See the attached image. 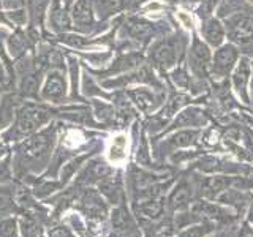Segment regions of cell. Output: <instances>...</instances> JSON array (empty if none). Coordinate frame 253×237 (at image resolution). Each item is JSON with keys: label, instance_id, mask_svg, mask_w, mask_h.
Listing matches in <instances>:
<instances>
[{"label": "cell", "instance_id": "cell-1", "mask_svg": "<svg viewBox=\"0 0 253 237\" xmlns=\"http://www.w3.org/2000/svg\"><path fill=\"white\" fill-rule=\"evenodd\" d=\"M47 118L49 113L43 108L38 106H26L19 111L18 122H16V131L19 134H30L34 133L40 125H43Z\"/></svg>", "mask_w": 253, "mask_h": 237}, {"label": "cell", "instance_id": "cell-2", "mask_svg": "<svg viewBox=\"0 0 253 237\" xmlns=\"http://www.w3.org/2000/svg\"><path fill=\"white\" fill-rule=\"evenodd\" d=\"M229 32L239 44H250L253 40V21L245 16H234L229 19Z\"/></svg>", "mask_w": 253, "mask_h": 237}, {"label": "cell", "instance_id": "cell-3", "mask_svg": "<svg viewBox=\"0 0 253 237\" xmlns=\"http://www.w3.org/2000/svg\"><path fill=\"white\" fill-rule=\"evenodd\" d=\"M51 146L49 133H40L37 136L27 139L22 144V154L27 158H40L46 154V150Z\"/></svg>", "mask_w": 253, "mask_h": 237}, {"label": "cell", "instance_id": "cell-4", "mask_svg": "<svg viewBox=\"0 0 253 237\" xmlns=\"http://www.w3.org/2000/svg\"><path fill=\"white\" fill-rule=\"evenodd\" d=\"M42 95L46 100H59L65 95V78L59 71H52L47 75L44 85L42 89Z\"/></svg>", "mask_w": 253, "mask_h": 237}, {"label": "cell", "instance_id": "cell-5", "mask_svg": "<svg viewBox=\"0 0 253 237\" xmlns=\"http://www.w3.org/2000/svg\"><path fill=\"white\" fill-rule=\"evenodd\" d=\"M71 16H73V21L78 27L84 29L85 26H90L92 24V6H90L89 0H78L73 6Z\"/></svg>", "mask_w": 253, "mask_h": 237}, {"label": "cell", "instance_id": "cell-6", "mask_svg": "<svg viewBox=\"0 0 253 237\" xmlns=\"http://www.w3.org/2000/svg\"><path fill=\"white\" fill-rule=\"evenodd\" d=\"M236 49L233 46H223L221 49L215 54V70L218 73H226V71L233 67V63L236 62Z\"/></svg>", "mask_w": 253, "mask_h": 237}, {"label": "cell", "instance_id": "cell-7", "mask_svg": "<svg viewBox=\"0 0 253 237\" xmlns=\"http://www.w3.org/2000/svg\"><path fill=\"white\" fill-rule=\"evenodd\" d=\"M154 59L163 65L169 67L176 62V47L171 41H163L154 49Z\"/></svg>", "mask_w": 253, "mask_h": 237}, {"label": "cell", "instance_id": "cell-8", "mask_svg": "<svg viewBox=\"0 0 253 237\" xmlns=\"http://www.w3.org/2000/svg\"><path fill=\"white\" fill-rule=\"evenodd\" d=\"M229 180L228 177H221V176H217V177H211L204 182V185H203V193L206 198H215L218 196L223 190L228 188L229 185Z\"/></svg>", "mask_w": 253, "mask_h": 237}, {"label": "cell", "instance_id": "cell-9", "mask_svg": "<svg viewBox=\"0 0 253 237\" xmlns=\"http://www.w3.org/2000/svg\"><path fill=\"white\" fill-rule=\"evenodd\" d=\"M249 75H250L249 62L241 60V63L237 65L234 75H233V84L236 87V90L239 92L244 98H245V85H247V81H249Z\"/></svg>", "mask_w": 253, "mask_h": 237}, {"label": "cell", "instance_id": "cell-10", "mask_svg": "<svg viewBox=\"0 0 253 237\" xmlns=\"http://www.w3.org/2000/svg\"><path fill=\"white\" fill-rule=\"evenodd\" d=\"M204 35L212 46H218L221 43V40H223V27L220 26L218 21L211 19L204 26Z\"/></svg>", "mask_w": 253, "mask_h": 237}, {"label": "cell", "instance_id": "cell-11", "mask_svg": "<svg viewBox=\"0 0 253 237\" xmlns=\"http://www.w3.org/2000/svg\"><path fill=\"white\" fill-rule=\"evenodd\" d=\"M126 29H128L130 35L134 37L136 40H144L147 38L150 34H152V26L144 21H139V19H131L126 24Z\"/></svg>", "mask_w": 253, "mask_h": 237}, {"label": "cell", "instance_id": "cell-12", "mask_svg": "<svg viewBox=\"0 0 253 237\" xmlns=\"http://www.w3.org/2000/svg\"><path fill=\"white\" fill-rule=\"evenodd\" d=\"M190 198H192V192L187 185H180L176 188V192L172 193L171 196V207L172 209H185L188 202H190Z\"/></svg>", "mask_w": 253, "mask_h": 237}, {"label": "cell", "instance_id": "cell-13", "mask_svg": "<svg viewBox=\"0 0 253 237\" xmlns=\"http://www.w3.org/2000/svg\"><path fill=\"white\" fill-rule=\"evenodd\" d=\"M192 59L195 62V65H200L201 68H204L206 63L211 59V52L208 49V46L203 44L201 41H195L193 49H192Z\"/></svg>", "mask_w": 253, "mask_h": 237}, {"label": "cell", "instance_id": "cell-14", "mask_svg": "<svg viewBox=\"0 0 253 237\" xmlns=\"http://www.w3.org/2000/svg\"><path fill=\"white\" fill-rule=\"evenodd\" d=\"M97 11L100 14V18H105V16L116 13L122 8V0H97Z\"/></svg>", "mask_w": 253, "mask_h": 237}, {"label": "cell", "instance_id": "cell-15", "mask_svg": "<svg viewBox=\"0 0 253 237\" xmlns=\"http://www.w3.org/2000/svg\"><path fill=\"white\" fill-rule=\"evenodd\" d=\"M195 213L198 215H204V217H211V218H220L221 215H225V212L221 210L220 207L209 202H200L195 205Z\"/></svg>", "mask_w": 253, "mask_h": 237}, {"label": "cell", "instance_id": "cell-16", "mask_svg": "<svg viewBox=\"0 0 253 237\" xmlns=\"http://www.w3.org/2000/svg\"><path fill=\"white\" fill-rule=\"evenodd\" d=\"M51 21H52V26L57 29V30H63L70 26V19H68V14L65 13L63 8H60L59 5H55V8L52 10L51 14Z\"/></svg>", "mask_w": 253, "mask_h": 237}, {"label": "cell", "instance_id": "cell-17", "mask_svg": "<svg viewBox=\"0 0 253 237\" xmlns=\"http://www.w3.org/2000/svg\"><path fill=\"white\" fill-rule=\"evenodd\" d=\"M125 150H126V138L121 134V136H117L114 139L113 146H111V150H109L111 160H114V161L122 160L125 157Z\"/></svg>", "mask_w": 253, "mask_h": 237}, {"label": "cell", "instance_id": "cell-18", "mask_svg": "<svg viewBox=\"0 0 253 237\" xmlns=\"http://www.w3.org/2000/svg\"><path fill=\"white\" fill-rule=\"evenodd\" d=\"M196 136H198L196 131H179L177 134L172 136L171 142H172V146H176V147H187L190 144H193L196 141Z\"/></svg>", "mask_w": 253, "mask_h": 237}, {"label": "cell", "instance_id": "cell-19", "mask_svg": "<svg viewBox=\"0 0 253 237\" xmlns=\"http://www.w3.org/2000/svg\"><path fill=\"white\" fill-rule=\"evenodd\" d=\"M163 205L157 201H149V202H142L139 205V212L147 218H157L162 213Z\"/></svg>", "mask_w": 253, "mask_h": 237}, {"label": "cell", "instance_id": "cell-20", "mask_svg": "<svg viewBox=\"0 0 253 237\" xmlns=\"http://www.w3.org/2000/svg\"><path fill=\"white\" fill-rule=\"evenodd\" d=\"M220 201L229 204V205H236V207H241L242 202L245 201V196L241 192H236V190H226V193L220 196Z\"/></svg>", "mask_w": 253, "mask_h": 237}, {"label": "cell", "instance_id": "cell-21", "mask_svg": "<svg viewBox=\"0 0 253 237\" xmlns=\"http://www.w3.org/2000/svg\"><path fill=\"white\" fill-rule=\"evenodd\" d=\"M141 57L139 55H125V57H121L116 65H113V68H111V71H122V70H128L131 67H134L136 63H139Z\"/></svg>", "mask_w": 253, "mask_h": 237}, {"label": "cell", "instance_id": "cell-22", "mask_svg": "<svg viewBox=\"0 0 253 237\" xmlns=\"http://www.w3.org/2000/svg\"><path fill=\"white\" fill-rule=\"evenodd\" d=\"M185 103V97H182V95H176V97H172L169 101H168V105L165 106L163 109V116L165 117H171L177 113V109L184 105Z\"/></svg>", "mask_w": 253, "mask_h": 237}, {"label": "cell", "instance_id": "cell-23", "mask_svg": "<svg viewBox=\"0 0 253 237\" xmlns=\"http://www.w3.org/2000/svg\"><path fill=\"white\" fill-rule=\"evenodd\" d=\"M211 225H198V226H192V228H188L185 229L184 233H180L179 237H204L206 234H208L211 231Z\"/></svg>", "mask_w": 253, "mask_h": 237}, {"label": "cell", "instance_id": "cell-24", "mask_svg": "<svg viewBox=\"0 0 253 237\" xmlns=\"http://www.w3.org/2000/svg\"><path fill=\"white\" fill-rule=\"evenodd\" d=\"M47 3H49V0H29V6H30L32 16H34L35 19L42 18Z\"/></svg>", "mask_w": 253, "mask_h": 237}, {"label": "cell", "instance_id": "cell-25", "mask_svg": "<svg viewBox=\"0 0 253 237\" xmlns=\"http://www.w3.org/2000/svg\"><path fill=\"white\" fill-rule=\"evenodd\" d=\"M131 97L134 98V101L138 103L139 105V108H142V109H146V108H149L150 105H152V97L147 93V92H144V90H136V92H131Z\"/></svg>", "mask_w": 253, "mask_h": 237}, {"label": "cell", "instance_id": "cell-26", "mask_svg": "<svg viewBox=\"0 0 253 237\" xmlns=\"http://www.w3.org/2000/svg\"><path fill=\"white\" fill-rule=\"evenodd\" d=\"M0 237H16V226L13 220H5L0 223Z\"/></svg>", "mask_w": 253, "mask_h": 237}, {"label": "cell", "instance_id": "cell-27", "mask_svg": "<svg viewBox=\"0 0 253 237\" xmlns=\"http://www.w3.org/2000/svg\"><path fill=\"white\" fill-rule=\"evenodd\" d=\"M38 89V82H37V79L34 76H29L24 79V82H22V92L24 93H27V95H35Z\"/></svg>", "mask_w": 253, "mask_h": 237}, {"label": "cell", "instance_id": "cell-28", "mask_svg": "<svg viewBox=\"0 0 253 237\" xmlns=\"http://www.w3.org/2000/svg\"><path fill=\"white\" fill-rule=\"evenodd\" d=\"M190 123H196V114L193 109L179 114L177 120H176V125H190Z\"/></svg>", "mask_w": 253, "mask_h": 237}, {"label": "cell", "instance_id": "cell-29", "mask_svg": "<svg viewBox=\"0 0 253 237\" xmlns=\"http://www.w3.org/2000/svg\"><path fill=\"white\" fill-rule=\"evenodd\" d=\"M242 6V0H221V6H220V14H225V11H234L239 10Z\"/></svg>", "mask_w": 253, "mask_h": 237}, {"label": "cell", "instance_id": "cell-30", "mask_svg": "<svg viewBox=\"0 0 253 237\" xmlns=\"http://www.w3.org/2000/svg\"><path fill=\"white\" fill-rule=\"evenodd\" d=\"M62 41L68 46H73V47H83L85 44L84 40L78 35H62Z\"/></svg>", "mask_w": 253, "mask_h": 237}, {"label": "cell", "instance_id": "cell-31", "mask_svg": "<svg viewBox=\"0 0 253 237\" xmlns=\"http://www.w3.org/2000/svg\"><path fill=\"white\" fill-rule=\"evenodd\" d=\"M11 205V195L6 190H0V210H5Z\"/></svg>", "mask_w": 253, "mask_h": 237}, {"label": "cell", "instance_id": "cell-32", "mask_svg": "<svg viewBox=\"0 0 253 237\" xmlns=\"http://www.w3.org/2000/svg\"><path fill=\"white\" fill-rule=\"evenodd\" d=\"M177 16H179V19L182 21V24H184V26H185L187 29H192V27H193V21H192V18H190V16H188L187 13L180 11Z\"/></svg>", "mask_w": 253, "mask_h": 237}, {"label": "cell", "instance_id": "cell-33", "mask_svg": "<svg viewBox=\"0 0 253 237\" xmlns=\"http://www.w3.org/2000/svg\"><path fill=\"white\" fill-rule=\"evenodd\" d=\"M213 5H215V0H206L204 8H201V14H209L212 11Z\"/></svg>", "mask_w": 253, "mask_h": 237}, {"label": "cell", "instance_id": "cell-34", "mask_svg": "<svg viewBox=\"0 0 253 237\" xmlns=\"http://www.w3.org/2000/svg\"><path fill=\"white\" fill-rule=\"evenodd\" d=\"M5 5L8 8H19L22 6V0H5Z\"/></svg>", "mask_w": 253, "mask_h": 237}, {"label": "cell", "instance_id": "cell-35", "mask_svg": "<svg viewBox=\"0 0 253 237\" xmlns=\"http://www.w3.org/2000/svg\"><path fill=\"white\" fill-rule=\"evenodd\" d=\"M51 237H70V234L65 231V229H55V231H52Z\"/></svg>", "mask_w": 253, "mask_h": 237}, {"label": "cell", "instance_id": "cell-36", "mask_svg": "<svg viewBox=\"0 0 253 237\" xmlns=\"http://www.w3.org/2000/svg\"><path fill=\"white\" fill-rule=\"evenodd\" d=\"M6 177H8V166L0 164V179H6Z\"/></svg>", "mask_w": 253, "mask_h": 237}, {"label": "cell", "instance_id": "cell-37", "mask_svg": "<svg viewBox=\"0 0 253 237\" xmlns=\"http://www.w3.org/2000/svg\"><path fill=\"white\" fill-rule=\"evenodd\" d=\"M239 237H253V229H250V228H244Z\"/></svg>", "mask_w": 253, "mask_h": 237}, {"label": "cell", "instance_id": "cell-38", "mask_svg": "<svg viewBox=\"0 0 253 237\" xmlns=\"http://www.w3.org/2000/svg\"><path fill=\"white\" fill-rule=\"evenodd\" d=\"M162 8L163 6L160 3H150V5H147V10H152V11L154 10H162Z\"/></svg>", "mask_w": 253, "mask_h": 237}, {"label": "cell", "instance_id": "cell-39", "mask_svg": "<svg viewBox=\"0 0 253 237\" xmlns=\"http://www.w3.org/2000/svg\"><path fill=\"white\" fill-rule=\"evenodd\" d=\"M5 68H3V65H2V62H0V82H3L5 81Z\"/></svg>", "mask_w": 253, "mask_h": 237}, {"label": "cell", "instance_id": "cell-40", "mask_svg": "<svg viewBox=\"0 0 253 237\" xmlns=\"http://www.w3.org/2000/svg\"><path fill=\"white\" fill-rule=\"evenodd\" d=\"M249 220L253 223V204H252V209H250V215H249Z\"/></svg>", "mask_w": 253, "mask_h": 237}, {"label": "cell", "instance_id": "cell-41", "mask_svg": "<svg viewBox=\"0 0 253 237\" xmlns=\"http://www.w3.org/2000/svg\"><path fill=\"white\" fill-rule=\"evenodd\" d=\"M0 54L3 55V46H2V40H0Z\"/></svg>", "mask_w": 253, "mask_h": 237}, {"label": "cell", "instance_id": "cell-42", "mask_svg": "<svg viewBox=\"0 0 253 237\" xmlns=\"http://www.w3.org/2000/svg\"><path fill=\"white\" fill-rule=\"evenodd\" d=\"M3 154V149H0V155H2Z\"/></svg>", "mask_w": 253, "mask_h": 237}, {"label": "cell", "instance_id": "cell-43", "mask_svg": "<svg viewBox=\"0 0 253 237\" xmlns=\"http://www.w3.org/2000/svg\"><path fill=\"white\" fill-rule=\"evenodd\" d=\"M252 2H253V0H252Z\"/></svg>", "mask_w": 253, "mask_h": 237}, {"label": "cell", "instance_id": "cell-44", "mask_svg": "<svg viewBox=\"0 0 253 237\" xmlns=\"http://www.w3.org/2000/svg\"><path fill=\"white\" fill-rule=\"evenodd\" d=\"M252 123H253V122H252Z\"/></svg>", "mask_w": 253, "mask_h": 237}]
</instances>
